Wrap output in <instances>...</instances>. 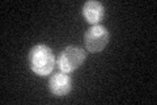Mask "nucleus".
Wrapping results in <instances>:
<instances>
[{"mask_svg":"<svg viewBox=\"0 0 157 105\" xmlns=\"http://www.w3.org/2000/svg\"><path fill=\"white\" fill-rule=\"evenodd\" d=\"M55 63V55L47 45H36L28 54L29 67L34 74L39 75V76H47L48 74H51Z\"/></svg>","mask_w":157,"mask_h":105,"instance_id":"f257e3e1","label":"nucleus"},{"mask_svg":"<svg viewBox=\"0 0 157 105\" xmlns=\"http://www.w3.org/2000/svg\"><path fill=\"white\" fill-rule=\"evenodd\" d=\"M85 59H86V53L84 49L78 46H67L59 54L56 64L60 71L71 74L80 67L85 62Z\"/></svg>","mask_w":157,"mask_h":105,"instance_id":"f03ea898","label":"nucleus"},{"mask_svg":"<svg viewBox=\"0 0 157 105\" xmlns=\"http://www.w3.org/2000/svg\"><path fill=\"white\" fill-rule=\"evenodd\" d=\"M110 39V33L109 30L104 26V25L98 24L93 25L85 32L84 36V43L85 49L89 53H100L102 51L106 45L109 43Z\"/></svg>","mask_w":157,"mask_h":105,"instance_id":"7ed1b4c3","label":"nucleus"},{"mask_svg":"<svg viewBox=\"0 0 157 105\" xmlns=\"http://www.w3.org/2000/svg\"><path fill=\"white\" fill-rule=\"evenodd\" d=\"M48 89H50V92L54 96L58 97L68 95L72 89V79L70 74L63 71L54 74L50 78V80H48Z\"/></svg>","mask_w":157,"mask_h":105,"instance_id":"20e7f679","label":"nucleus"},{"mask_svg":"<svg viewBox=\"0 0 157 105\" xmlns=\"http://www.w3.org/2000/svg\"><path fill=\"white\" fill-rule=\"evenodd\" d=\"M82 16L89 24L98 25L105 16V7L104 4L96 0H89L82 6Z\"/></svg>","mask_w":157,"mask_h":105,"instance_id":"39448f33","label":"nucleus"}]
</instances>
